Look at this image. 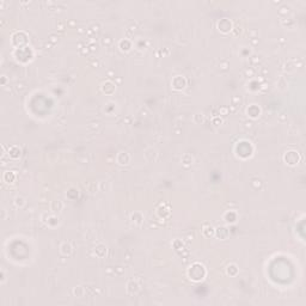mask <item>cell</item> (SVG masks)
Returning <instances> with one entry per match:
<instances>
[{
    "instance_id": "obj_1",
    "label": "cell",
    "mask_w": 306,
    "mask_h": 306,
    "mask_svg": "<svg viewBox=\"0 0 306 306\" xmlns=\"http://www.w3.org/2000/svg\"><path fill=\"white\" fill-rule=\"evenodd\" d=\"M218 27H219V29H220L221 31H224V32H227V31H230V30L232 29L231 22H230L228 19H226V18H223V19L219 22Z\"/></svg>"
},
{
    "instance_id": "obj_2",
    "label": "cell",
    "mask_w": 306,
    "mask_h": 306,
    "mask_svg": "<svg viewBox=\"0 0 306 306\" xmlns=\"http://www.w3.org/2000/svg\"><path fill=\"white\" fill-rule=\"evenodd\" d=\"M130 162V156L127 152H120L117 156V163L121 165H127Z\"/></svg>"
},
{
    "instance_id": "obj_3",
    "label": "cell",
    "mask_w": 306,
    "mask_h": 306,
    "mask_svg": "<svg viewBox=\"0 0 306 306\" xmlns=\"http://www.w3.org/2000/svg\"><path fill=\"white\" fill-rule=\"evenodd\" d=\"M127 291L130 294H135L139 291V285L135 281H130V282H128V285H127Z\"/></svg>"
},
{
    "instance_id": "obj_4",
    "label": "cell",
    "mask_w": 306,
    "mask_h": 306,
    "mask_svg": "<svg viewBox=\"0 0 306 306\" xmlns=\"http://www.w3.org/2000/svg\"><path fill=\"white\" fill-rule=\"evenodd\" d=\"M9 156L11 157V158H18L19 156H20V149L17 147V146H11L10 148H9Z\"/></svg>"
},
{
    "instance_id": "obj_5",
    "label": "cell",
    "mask_w": 306,
    "mask_h": 306,
    "mask_svg": "<svg viewBox=\"0 0 306 306\" xmlns=\"http://www.w3.org/2000/svg\"><path fill=\"white\" fill-rule=\"evenodd\" d=\"M216 234H218V237H219L220 239H225V238L228 237L230 232L227 231L226 227H218L216 228Z\"/></svg>"
},
{
    "instance_id": "obj_6",
    "label": "cell",
    "mask_w": 306,
    "mask_h": 306,
    "mask_svg": "<svg viewBox=\"0 0 306 306\" xmlns=\"http://www.w3.org/2000/svg\"><path fill=\"white\" fill-rule=\"evenodd\" d=\"M72 251H73V249H72V245H71L70 243H63V244L61 245V252H62L63 255L70 256V255L72 254Z\"/></svg>"
},
{
    "instance_id": "obj_7",
    "label": "cell",
    "mask_w": 306,
    "mask_h": 306,
    "mask_svg": "<svg viewBox=\"0 0 306 306\" xmlns=\"http://www.w3.org/2000/svg\"><path fill=\"white\" fill-rule=\"evenodd\" d=\"M14 180H16L14 172H12V171H6V172L4 173V181H5L6 183H12Z\"/></svg>"
},
{
    "instance_id": "obj_8",
    "label": "cell",
    "mask_w": 306,
    "mask_h": 306,
    "mask_svg": "<svg viewBox=\"0 0 306 306\" xmlns=\"http://www.w3.org/2000/svg\"><path fill=\"white\" fill-rule=\"evenodd\" d=\"M62 208H63V205L60 200H55V201L52 202V210L53 212H60Z\"/></svg>"
},
{
    "instance_id": "obj_9",
    "label": "cell",
    "mask_w": 306,
    "mask_h": 306,
    "mask_svg": "<svg viewBox=\"0 0 306 306\" xmlns=\"http://www.w3.org/2000/svg\"><path fill=\"white\" fill-rule=\"evenodd\" d=\"M95 251H96V254H97L99 257H103V256L105 255V252H106V249H105V246H104L103 244H98V245L95 248Z\"/></svg>"
},
{
    "instance_id": "obj_10",
    "label": "cell",
    "mask_w": 306,
    "mask_h": 306,
    "mask_svg": "<svg viewBox=\"0 0 306 306\" xmlns=\"http://www.w3.org/2000/svg\"><path fill=\"white\" fill-rule=\"evenodd\" d=\"M182 163L184 164V165H191L193 164V157L190 156V154H188V153H185V154L182 157Z\"/></svg>"
},
{
    "instance_id": "obj_11",
    "label": "cell",
    "mask_w": 306,
    "mask_h": 306,
    "mask_svg": "<svg viewBox=\"0 0 306 306\" xmlns=\"http://www.w3.org/2000/svg\"><path fill=\"white\" fill-rule=\"evenodd\" d=\"M14 205H16V207H18V208H22L24 205H25V200H24V198H22V196H17V198L14 199Z\"/></svg>"
},
{
    "instance_id": "obj_12",
    "label": "cell",
    "mask_w": 306,
    "mask_h": 306,
    "mask_svg": "<svg viewBox=\"0 0 306 306\" xmlns=\"http://www.w3.org/2000/svg\"><path fill=\"white\" fill-rule=\"evenodd\" d=\"M74 294H75L77 297H81V295H83V288H81V287L74 288Z\"/></svg>"
},
{
    "instance_id": "obj_13",
    "label": "cell",
    "mask_w": 306,
    "mask_h": 306,
    "mask_svg": "<svg viewBox=\"0 0 306 306\" xmlns=\"http://www.w3.org/2000/svg\"><path fill=\"white\" fill-rule=\"evenodd\" d=\"M16 89H17V91H22V90H25V86L23 84H17Z\"/></svg>"
},
{
    "instance_id": "obj_14",
    "label": "cell",
    "mask_w": 306,
    "mask_h": 306,
    "mask_svg": "<svg viewBox=\"0 0 306 306\" xmlns=\"http://www.w3.org/2000/svg\"><path fill=\"white\" fill-rule=\"evenodd\" d=\"M245 73H246L248 75H252V74H254V71H252V70H250V71H249V70H246V72H245Z\"/></svg>"
},
{
    "instance_id": "obj_15",
    "label": "cell",
    "mask_w": 306,
    "mask_h": 306,
    "mask_svg": "<svg viewBox=\"0 0 306 306\" xmlns=\"http://www.w3.org/2000/svg\"><path fill=\"white\" fill-rule=\"evenodd\" d=\"M3 80H1V84H3V86H5V83H6V77L5 75H3V78H1Z\"/></svg>"
},
{
    "instance_id": "obj_16",
    "label": "cell",
    "mask_w": 306,
    "mask_h": 306,
    "mask_svg": "<svg viewBox=\"0 0 306 306\" xmlns=\"http://www.w3.org/2000/svg\"><path fill=\"white\" fill-rule=\"evenodd\" d=\"M1 213H3V215H1V219L4 220V219H5V214H6V210H5V209H3V210H1Z\"/></svg>"
},
{
    "instance_id": "obj_17",
    "label": "cell",
    "mask_w": 306,
    "mask_h": 306,
    "mask_svg": "<svg viewBox=\"0 0 306 306\" xmlns=\"http://www.w3.org/2000/svg\"><path fill=\"white\" fill-rule=\"evenodd\" d=\"M4 280H5V275H4V270L1 272V282H4Z\"/></svg>"
},
{
    "instance_id": "obj_18",
    "label": "cell",
    "mask_w": 306,
    "mask_h": 306,
    "mask_svg": "<svg viewBox=\"0 0 306 306\" xmlns=\"http://www.w3.org/2000/svg\"><path fill=\"white\" fill-rule=\"evenodd\" d=\"M251 126H252V123H251V122H246V123H245V127H249V128H250Z\"/></svg>"
}]
</instances>
